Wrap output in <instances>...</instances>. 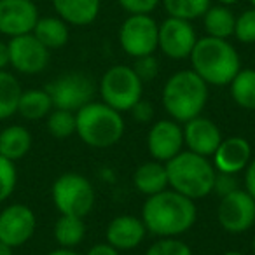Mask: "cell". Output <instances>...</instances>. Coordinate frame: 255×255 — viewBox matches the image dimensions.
Wrapping results in <instances>:
<instances>
[{"mask_svg": "<svg viewBox=\"0 0 255 255\" xmlns=\"http://www.w3.org/2000/svg\"><path fill=\"white\" fill-rule=\"evenodd\" d=\"M196 219V201L170 187L149 196L142 206V220L147 233L157 238H178L194 226Z\"/></svg>", "mask_w": 255, "mask_h": 255, "instance_id": "6da1fadb", "label": "cell"}, {"mask_svg": "<svg viewBox=\"0 0 255 255\" xmlns=\"http://www.w3.org/2000/svg\"><path fill=\"white\" fill-rule=\"evenodd\" d=\"M192 70L212 86H229L241 70V60L236 47L226 39L201 37L196 42L191 56Z\"/></svg>", "mask_w": 255, "mask_h": 255, "instance_id": "7a4b0ae2", "label": "cell"}, {"mask_svg": "<svg viewBox=\"0 0 255 255\" xmlns=\"http://www.w3.org/2000/svg\"><path fill=\"white\" fill-rule=\"evenodd\" d=\"M161 102L166 114L177 123L201 116L208 102V84L192 68L178 70L163 86Z\"/></svg>", "mask_w": 255, "mask_h": 255, "instance_id": "3957f363", "label": "cell"}, {"mask_svg": "<svg viewBox=\"0 0 255 255\" xmlns=\"http://www.w3.org/2000/svg\"><path fill=\"white\" fill-rule=\"evenodd\" d=\"M166 173L170 189L198 201L213 192L217 170L210 157L199 156L191 150H182L166 161Z\"/></svg>", "mask_w": 255, "mask_h": 255, "instance_id": "277c9868", "label": "cell"}, {"mask_svg": "<svg viewBox=\"0 0 255 255\" xmlns=\"http://www.w3.org/2000/svg\"><path fill=\"white\" fill-rule=\"evenodd\" d=\"M126 124L119 110L103 102H89L75 112V135L91 149H109L124 135Z\"/></svg>", "mask_w": 255, "mask_h": 255, "instance_id": "5b68a950", "label": "cell"}, {"mask_svg": "<svg viewBox=\"0 0 255 255\" xmlns=\"http://www.w3.org/2000/svg\"><path fill=\"white\" fill-rule=\"evenodd\" d=\"M51 198L60 215H72L84 219L95 208V187L84 175L67 171L54 180Z\"/></svg>", "mask_w": 255, "mask_h": 255, "instance_id": "8992f818", "label": "cell"}, {"mask_svg": "<svg viewBox=\"0 0 255 255\" xmlns=\"http://www.w3.org/2000/svg\"><path fill=\"white\" fill-rule=\"evenodd\" d=\"M100 95L102 102L119 112H129L136 102L143 98V82L136 75L133 67L128 65H114L100 81Z\"/></svg>", "mask_w": 255, "mask_h": 255, "instance_id": "52a82bcc", "label": "cell"}, {"mask_svg": "<svg viewBox=\"0 0 255 255\" xmlns=\"http://www.w3.org/2000/svg\"><path fill=\"white\" fill-rule=\"evenodd\" d=\"M119 44L131 58L154 54L159 44V23L150 14H128L119 28Z\"/></svg>", "mask_w": 255, "mask_h": 255, "instance_id": "ba28073f", "label": "cell"}, {"mask_svg": "<svg viewBox=\"0 0 255 255\" xmlns=\"http://www.w3.org/2000/svg\"><path fill=\"white\" fill-rule=\"evenodd\" d=\"M54 109H65L77 112L89 102H93L96 95V86L89 75L82 72H68L51 81L46 86Z\"/></svg>", "mask_w": 255, "mask_h": 255, "instance_id": "9c48e42d", "label": "cell"}, {"mask_svg": "<svg viewBox=\"0 0 255 255\" xmlns=\"http://www.w3.org/2000/svg\"><path fill=\"white\" fill-rule=\"evenodd\" d=\"M217 219L226 233H247L255 224V199L245 189H236L222 196L217 208Z\"/></svg>", "mask_w": 255, "mask_h": 255, "instance_id": "30bf717a", "label": "cell"}, {"mask_svg": "<svg viewBox=\"0 0 255 255\" xmlns=\"http://www.w3.org/2000/svg\"><path fill=\"white\" fill-rule=\"evenodd\" d=\"M9 46V67L25 75L40 74L47 68L51 60V51L37 39L33 33L12 37Z\"/></svg>", "mask_w": 255, "mask_h": 255, "instance_id": "8fae6325", "label": "cell"}, {"mask_svg": "<svg viewBox=\"0 0 255 255\" xmlns=\"http://www.w3.org/2000/svg\"><path fill=\"white\" fill-rule=\"evenodd\" d=\"M198 42V33L192 21L168 16L159 25L157 49L170 60H187Z\"/></svg>", "mask_w": 255, "mask_h": 255, "instance_id": "7c38bea8", "label": "cell"}, {"mask_svg": "<svg viewBox=\"0 0 255 255\" xmlns=\"http://www.w3.org/2000/svg\"><path fill=\"white\" fill-rule=\"evenodd\" d=\"M37 229V217L30 206L12 203L0 212V241L12 248L23 247Z\"/></svg>", "mask_w": 255, "mask_h": 255, "instance_id": "4fadbf2b", "label": "cell"}, {"mask_svg": "<svg viewBox=\"0 0 255 255\" xmlns=\"http://www.w3.org/2000/svg\"><path fill=\"white\" fill-rule=\"evenodd\" d=\"M39 18L33 0H0V33L9 39L32 33Z\"/></svg>", "mask_w": 255, "mask_h": 255, "instance_id": "5bb4252c", "label": "cell"}, {"mask_svg": "<svg viewBox=\"0 0 255 255\" xmlns=\"http://www.w3.org/2000/svg\"><path fill=\"white\" fill-rule=\"evenodd\" d=\"M184 147V129L173 119H159L147 133V149L152 159L166 163Z\"/></svg>", "mask_w": 255, "mask_h": 255, "instance_id": "9a60e30c", "label": "cell"}, {"mask_svg": "<svg viewBox=\"0 0 255 255\" xmlns=\"http://www.w3.org/2000/svg\"><path fill=\"white\" fill-rule=\"evenodd\" d=\"M182 129H184V145H187V150L199 156L212 157L222 142L220 128L208 117H194L184 123Z\"/></svg>", "mask_w": 255, "mask_h": 255, "instance_id": "2e32d148", "label": "cell"}, {"mask_svg": "<svg viewBox=\"0 0 255 255\" xmlns=\"http://www.w3.org/2000/svg\"><path fill=\"white\" fill-rule=\"evenodd\" d=\"M212 157L213 166L219 173L238 175L245 171L254 156H252V145L247 138L229 136V138H222Z\"/></svg>", "mask_w": 255, "mask_h": 255, "instance_id": "e0dca14e", "label": "cell"}, {"mask_svg": "<svg viewBox=\"0 0 255 255\" xmlns=\"http://www.w3.org/2000/svg\"><path fill=\"white\" fill-rule=\"evenodd\" d=\"M145 234L147 229L142 217L128 215V213L114 217L105 231L107 243L112 245L119 252L140 247V243L145 240Z\"/></svg>", "mask_w": 255, "mask_h": 255, "instance_id": "ac0fdd59", "label": "cell"}, {"mask_svg": "<svg viewBox=\"0 0 255 255\" xmlns=\"http://www.w3.org/2000/svg\"><path fill=\"white\" fill-rule=\"evenodd\" d=\"M56 16L72 26H88L98 18L102 0H51Z\"/></svg>", "mask_w": 255, "mask_h": 255, "instance_id": "d6986e66", "label": "cell"}, {"mask_svg": "<svg viewBox=\"0 0 255 255\" xmlns=\"http://www.w3.org/2000/svg\"><path fill=\"white\" fill-rule=\"evenodd\" d=\"M133 185H135L140 194L147 196V198L157 194L161 191H166L170 187L166 164L156 159L142 163L133 173Z\"/></svg>", "mask_w": 255, "mask_h": 255, "instance_id": "ffe728a7", "label": "cell"}, {"mask_svg": "<svg viewBox=\"0 0 255 255\" xmlns=\"http://www.w3.org/2000/svg\"><path fill=\"white\" fill-rule=\"evenodd\" d=\"M32 143V133L21 124H11L0 129V154L14 163L30 152Z\"/></svg>", "mask_w": 255, "mask_h": 255, "instance_id": "44dd1931", "label": "cell"}, {"mask_svg": "<svg viewBox=\"0 0 255 255\" xmlns=\"http://www.w3.org/2000/svg\"><path fill=\"white\" fill-rule=\"evenodd\" d=\"M68 26L70 25L65 23L60 16H44V18H39L32 33L49 51L61 49V47L67 46L68 39H70Z\"/></svg>", "mask_w": 255, "mask_h": 255, "instance_id": "7402d4cb", "label": "cell"}, {"mask_svg": "<svg viewBox=\"0 0 255 255\" xmlns=\"http://www.w3.org/2000/svg\"><path fill=\"white\" fill-rule=\"evenodd\" d=\"M201 19L208 37L226 39V40H229V37H233L236 16L231 11L229 5H222V4L210 5L208 11L203 14Z\"/></svg>", "mask_w": 255, "mask_h": 255, "instance_id": "603a6c76", "label": "cell"}, {"mask_svg": "<svg viewBox=\"0 0 255 255\" xmlns=\"http://www.w3.org/2000/svg\"><path fill=\"white\" fill-rule=\"evenodd\" d=\"M53 109V100L46 89H28V91H23L19 96L16 114H19L26 121H40L46 119Z\"/></svg>", "mask_w": 255, "mask_h": 255, "instance_id": "cb8c5ba5", "label": "cell"}, {"mask_svg": "<svg viewBox=\"0 0 255 255\" xmlns=\"http://www.w3.org/2000/svg\"><path fill=\"white\" fill-rule=\"evenodd\" d=\"M54 240L63 248H75L82 243L86 238V224L84 219L72 215H60L54 224Z\"/></svg>", "mask_w": 255, "mask_h": 255, "instance_id": "d4e9b609", "label": "cell"}, {"mask_svg": "<svg viewBox=\"0 0 255 255\" xmlns=\"http://www.w3.org/2000/svg\"><path fill=\"white\" fill-rule=\"evenodd\" d=\"M234 103L245 110H255V68H241L229 84Z\"/></svg>", "mask_w": 255, "mask_h": 255, "instance_id": "484cf974", "label": "cell"}, {"mask_svg": "<svg viewBox=\"0 0 255 255\" xmlns=\"http://www.w3.org/2000/svg\"><path fill=\"white\" fill-rule=\"evenodd\" d=\"M23 88L18 77L7 70H0V121H5L18 112Z\"/></svg>", "mask_w": 255, "mask_h": 255, "instance_id": "4316f807", "label": "cell"}, {"mask_svg": "<svg viewBox=\"0 0 255 255\" xmlns=\"http://www.w3.org/2000/svg\"><path fill=\"white\" fill-rule=\"evenodd\" d=\"M161 4L171 18L194 21L203 18V14L212 5V0H161Z\"/></svg>", "mask_w": 255, "mask_h": 255, "instance_id": "83f0119b", "label": "cell"}, {"mask_svg": "<svg viewBox=\"0 0 255 255\" xmlns=\"http://www.w3.org/2000/svg\"><path fill=\"white\" fill-rule=\"evenodd\" d=\"M47 119V131L54 138L65 140L75 135V112L65 109H53Z\"/></svg>", "mask_w": 255, "mask_h": 255, "instance_id": "f1b7e54d", "label": "cell"}, {"mask_svg": "<svg viewBox=\"0 0 255 255\" xmlns=\"http://www.w3.org/2000/svg\"><path fill=\"white\" fill-rule=\"evenodd\" d=\"M18 184V170L16 163L0 154V203L7 201L12 196Z\"/></svg>", "mask_w": 255, "mask_h": 255, "instance_id": "f546056e", "label": "cell"}, {"mask_svg": "<svg viewBox=\"0 0 255 255\" xmlns=\"http://www.w3.org/2000/svg\"><path fill=\"white\" fill-rule=\"evenodd\" d=\"M145 255H194L187 243L178 238H159L147 248Z\"/></svg>", "mask_w": 255, "mask_h": 255, "instance_id": "4dcf8cb0", "label": "cell"}, {"mask_svg": "<svg viewBox=\"0 0 255 255\" xmlns=\"http://www.w3.org/2000/svg\"><path fill=\"white\" fill-rule=\"evenodd\" d=\"M238 42L241 44H255V9L250 7L236 16L234 23V33Z\"/></svg>", "mask_w": 255, "mask_h": 255, "instance_id": "1f68e13d", "label": "cell"}, {"mask_svg": "<svg viewBox=\"0 0 255 255\" xmlns=\"http://www.w3.org/2000/svg\"><path fill=\"white\" fill-rule=\"evenodd\" d=\"M159 60H157L154 54H147V56L135 58V65H133V70L136 72L142 82H150L157 77L159 74Z\"/></svg>", "mask_w": 255, "mask_h": 255, "instance_id": "d6a6232c", "label": "cell"}, {"mask_svg": "<svg viewBox=\"0 0 255 255\" xmlns=\"http://www.w3.org/2000/svg\"><path fill=\"white\" fill-rule=\"evenodd\" d=\"M128 14H150L157 9L161 0H117Z\"/></svg>", "mask_w": 255, "mask_h": 255, "instance_id": "836d02e7", "label": "cell"}, {"mask_svg": "<svg viewBox=\"0 0 255 255\" xmlns=\"http://www.w3.org/2000/svg\"><path fill=\"white\" fill-rule=\"evenodd\" d=\"M129 112H131L133 119H135L136 123H142V124L150 123V121L154 119V116H156V109H154L152 102H150V100H145V98L136 102L135 107H133Z\"/></svg>", "mask_w": 255, "mask_h": 255, "instance_id": "e575fe53", "label": "cell"}, {"mask_svg": "<svg viewBox=\"0 0 255 255\" xmlns=\"http://www.w3.org/2000/svg\"><path fill=\"white\" fill-rule=\"evenodd\" d=\"M238 187V180H236V175H229V173H219L217 171V177H215V185H213V191L222 198V196L229 194V192L236 191Z\"/></svg>", "mask_w": 255, "mask_h": 255, "instance_id": "d590c367", "label": "cell"}, {"mask_svg": "<svg viewBox=\"0 0 255 255\" xmlns=\"http://www.w3.org/2000/svg\"><path fill=\"white\" fill-rule=\"evenodd\" d=\"M245 191L255 199V157H252L245 168Z\"/></svg>", "mask_w": 255, "mask_h": 255, "instance_id": "8d00e7d4", "label": "cell"}, {"mask_svg": "<svg viewBox=\"0 0 255 255\" xmlns=\"http://www.w3.org/2000/svg\"><path fill=\"white\" fill-rule=\"evenodd\" d=\"M86 255H119V250L114 248L112 245H109V243H98L89 248V250L86 252Z\"/></svg>", "mask_w": 255, "mask_h": 255, "instance_id": "74e56055", "label": "cell"}, {"mask_svg": "<svg viewBox=\"0 0 255 255\" xmlns=\"http://www.w3.org/2000/svg\"><path fill=\"white\" fill-rule=\"evenodd\" d=\"M9 67V46L7 42L0 40V70H5Z\"/></svg>", "mask_w": 255, "mask_h": 255, "instance_id": "f35d334b", "label": "cell"}, {"mask_svg": "<svg viewBox=\"0 0 255 255\" xmlns=\"http://www.w3.org/2000/svg\"><path fill=\"white\" fill-rule=\"evenodd\" d=\"M46 255H81V254H79V252H75L74 248H63V247H60V248H56V250L47 252Z\"/></svg>", "mask_w": 255, "mask_h": 255, "instance_id": "ab89813d", "label": "cell"}, {"mask_svg": "<svg viewBox=\"0 0 255 255\" xmlns=\"http://www.w3.org/2000/svg\"><path fill=\"white\" fill-rule=\"evenodd\" d=\"M100 177H102V180H107V182L116 180V175H114V171L110 170V168H102V170H100Z\"/></svg>", "mask_w": 255, "mask_h": 255, "instance_id": "60d3db41", "label": "cell"}, {"mask_svg": "<svg viewBox=\"0 0 255 255\" xmlns=\"http://www.w3.org/2000/svg\"><path fill=\"white\" fill-rule=\"evenodd\" d=\"M0 255H14V248L5 245L4 241H0Z\"/></svg>", "mask_w": 255, "mask_h": 255, "instance_id": "b9f144b4", "label": "cell"}, {"mask_svg": "<svg viewBox=\"0 0 255 255\" xmlns=\"http://www.w3.org/2000/svg\"><path fill=\"white\" fill-rule=\"evenodd\" d=\"M217 4H222V5H234V4H238V2H240V0H215Z\"/></svg>", "mask_w": 255, "mask_h": 255, "instance_id": "7bdbcfd3", "label": "cell"}, {"mask_svg": "<svg viewBox=\"0 0 255 255\" xmlns=\"http://www.w3.org/2000/svg\"><path fill=\"white\" fill-rule=\"evenodd\" d=\"M222 255H243L241 252H238V250H229V252H224Z\"/></svg>", "mask_w": 255, "mask_h": 255, "instance_id": "ee69618b", "label": "cell"}, {"mask_svg": "<svg viewBox=\"0 0 255 255\" xmlns=\"http://www.w3.org/2000/svg\"><path fill=\"white\" fill-rule=\"evenodd\" d=\"M252 252H254V255H255V234H254V240H252Z\"/></svg>", "mask_w": 255, "mask_h": 255, "instance_id": "f6af8a7d", "label": "cell"}, {"mask_svg": "<svg viewBox=\"0 0 255 255\" xmlns=\"http://www.w3.org/2000/svg\"><path fill=\"white\" fill-rule=\"evenodd\" d=\"M248 2H250V5H252V7L255 9V0H248Z\"/></svg>", "mask_w": 255, "mask_h": 255, "instance_id": "bcb514c9", "label": "cell"}, {"mask_svg": "<svg viewBox=\"0 0 255 255\" xmlns=\"http://www.w3.org/2000/svg\"><path fill=\"white\" fill-rule=\"evenodd\" d=\"M33 2H37V0H33Z\"/></svg>", "mask_w": 255, "mask_h": 255, "instance_id": "7dc6e473", "label": "cell"}]
</instances>
